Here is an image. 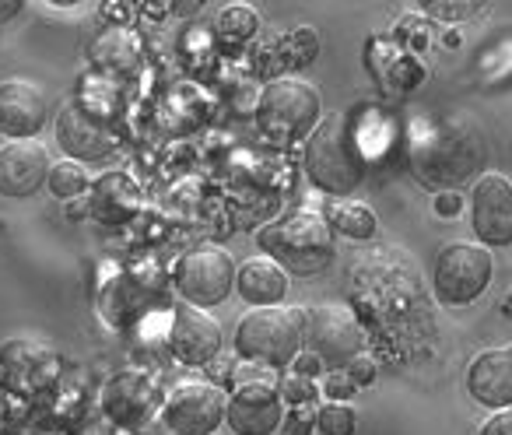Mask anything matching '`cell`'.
I'll use <instances>...</instances> for the list:
<instances>
[{
    "instance_id": "31",
    "label": "cell",
    "mask_w": 512,
    "mask_h": 435,
    "mask_svg": "<svg viewBox=\"0 0 512 435\" xmlns=\"http://www.w3.org/2000/svg\"><path fill=\"white\" fill-rule=\"evenodd\" d=\"M0 421H4V400H0Z\"/></svg>"
},
{
    "instance_id": "24",
    "label": "cell",
    "mask_w": 512,
    "mask_h": 435,
    "mask_svg": "<svg viewBox=\"0 0 512 435\" xmlns=\"http://www.w3.org/2000/svg\"><path fill=\"white\" fill-rule=\"evenodd\" d=\"M355 379L348 376L344 369H330L327 379H323V393H327V400H334V404H348V397H355Z\"/></svg>"
},
{
    "instance_id": "7",
    "label": "cell",
    "mask_w": 512,
    "mask_h": 435,
    "mask_svg": "<svg viewBox=\"0 0 512 435\" xmlns=\"http://www.w3.org/2000/svg\"><path fill=\"white\" fill-rule=\"evenodd\" d=\"M228 397L218 383L204 379H186L172 386L162 400V421L176 435H214L218 425H225Z\"/></svg>"
},
{
    "instance_id": "3",
    "label": "cell",
    "mask_w": 512,
    "mask_h": 435,
    "mask_svg": "<svg viewBox=\"0 0 512 435\" xmlns=\"http://www.w3.org/2000/svg\"><path fill=\"white\" fill-rule=\"evenodd\" d=\"M306 344V313L292 306L253 309L235 323V355L264 369H288Z\"/></svg>"
},
{
    "instance_id": "29",
    "label": "cell",
    "mask_w": 512,
    "mask_h": 435,
    "mask_svg": "<svg viewBox=\"0 0 512 435\" xmlns=\"http://www.w3.org/2000/svg\"><path fill=\"white\" fill-rule=\"evenodd\" d=\"M320 369H323V362L313 355V351H309V355H306V351H302V355L292 362V372H295V376H306V379H313Z\"/></svg>"
},
{
    "instance_id": "8",
    "label": "cell",
    "mask_w": 512,
    "mask_h": 435,
    "mask_svg": "<svg viewBox=\"0 0 512 435\" xmlns=\"http://www.w3.org/2000/svg\"><path fill=\"white\" fill-rule=\"evenodd\" d=\"M57 144L74 162H92V158L113 155L120 148V134H116L113 120L102 116V109L71 99L57 116Z\"/></svg>"
},
{
    "instance_id": "13",
    "label": "cell",
    "mask_w": 512,
    "mask_h": 435,
    "mask_svg": "<svg viewBox=\"0 0 512 435\" xmlns=\"http://www.w3.org/2000/svg\"><path fill=\"white\" fill-rule=\"evenodd\" d=\"M50 99L29 78L0 81V137L11 141H32L46 127Z\"/></svg>"
},
{
    "instance_id": "15",
    "label": "cell",
    "mask_w": 512,
    "mask_h": 435,
    "mask_svg": "<svg viewBox=\"0 0 512 435\" xmlns=\"http://www.w3.org/2000/svg\"><path fill=\"white\" fill-rule=\"evenodd\" d=\"M467 393L491 414L512 411V344L488 348L470 362Z\"/></svg>"
},
{
    "instance_id": "16",
    "label": "cell",
    "mask_w": 512,
    "mask_h": 435,
    "mask_svg": "<svg viewBox=\"0 0 512 435\" xmlns=\"http://www.w3.org/2000/svg\"><path fill=\"white\" fill-rule=\"evenodd\" d=\"M158 400L162 397H158L155 379L137 369L116 372L106 383V393H102V407L120 425H141V421H148L158 411Z\"/></svg>"
},
{
    "instance_id": "28",
    "label": "cell",
    "mask_w": 512,
    "mask_h": 435,
    "mask_svg": "<svg viewBox=\"0 0 512 435\" xmlns=\"http://www.w3.org/2000/svg\"><path fill=\"white\" fill-rule=\"evenodd\" d=\"M432 211L439 214V218H453V214L463 211V197L460 193H439V197L432 200Z\"/></svg>"
},
{
    "instance_id": "6",
    "label": "cell",
    "mask_w": 512,
    "mask_h": 435,
    "mask_svg": "<svg viewBox=\"0 0 512 435\" xmlns=\"http://www.w3.org/2000/svg\"><path fill=\"white\" fill-rule=\"evenodd\" d=\"M235 271L221 246H197V250L183 253L172 267V285L186 299V306L214 309L235 292Z\"/></svg>"
},
{
    "instance_id": "12",
    "label": "cell",
    "mask_w": 512,
    "mask_h": 435,
    "mask_svg": "<svg viewBox=\"0 0 512 435\" xmlns=\"http://www.w3.org/2000/svg\"><path fill=\"white\" fill-rule=\"evenodd\" d=\"M165 341H169V351L176 362L207 365L218 358L225 334H221V323L214 320L207 309L183 306L169 316V334H165Z\"/></svg>"
},
{
    "instance_id": "30",
    "label": "cell",
    "mask_w": 512,
    "mask_h": 435,
    "mask_svg": "<svg viewBox=\"0 0 512 435\" xmlns=\"http://www.w3.org/2000/svg\"><path fill=\"white\" fill-rule=\"evenodd\" d=\"M22 11H25L22 0H0V25L11 22V18H18Z\"/></svg>"
},
{
    "instance_id": "26",
    "label": "cell",
    "mask_w": 512,
    "mask_h": 435,
    "mask_svg": "<svg viewBox=\"0 0 512 435\" xmlns=\"http://www.w3.org/2000/svg\"><path fill=\"white\" fill-rule=\"evenodd\" d=\"M288 425H285V432L288 435H309L316 428V414L309 411V407H295L292 414H288Z\"/></svg>"
},
{
    "instance_id": "21",
    "label": "cell",
    "mask_w": 512,
    "mask_h": 435,
    "mask_svg": "<svg viewBox=\"0 0 512 435\" xmlns=\"http://www.w3.org/2000/svg\"><path fill=\"white\" fill-rule=\"evenodd\" d=\"M274 53H281L285 57V67L288 71H299V67L313 64L316 53H320V39H316L313 29H292L288 36H281L278 43H274Z\"/></svg>"
},
{
    "instance_id": "19",
    "label": "cell",
    "mask_w": 512,
    "mask_h": 435,
    "mask_svg": "<svg viewBox=\"0 0 512 435\" xmlns=\"http://www.w3.org/2000/svg\"><path fill=\"white\" fill-rule=\"evenodd\" d=\"M50 193L57 200H78L92 190V176H88L85 162H74V158H64V162H53L50 179H46Z\"/></svg>"
},
{
    "instance_id": "20",
    "label": "cell",
    "mask_w": 512,
    "mask_h": 435,
    "mask_svg": "<svg viewBox=\"0 0 512 435\" xmlns=\"http://www.w3.org/2000/svg\"><path fill=\"white\" fill-rule=\"evenodd\" d=\"M256 29H260V15H256L253 8H246V4H232V8L221 11L218 22H214V32H218V39L225 46L249 43V39L256 36Z\"/></svg>"
},
{
    "instance_id": "25",
    "label": "cell",
    "mask_w": 512,
    "mask_h": 435,
    "mask_svg": "<svg viewBox=\"0 0 512 435\" xmlns=\"http://www.w3.org/2000/svg\"><path fill=\"white\" fill-rule=\"evenodd\" d=\"M344 372H348V376L355 379V386H369V383H376V362H372L369 355L351 358V362L344 365Z\"/></svg>"
},
{
    "instance_id": "18",
    "label": "cell",
    "mask_w": 512,
    "mask_h": 435,
    "mask_svg": "<svg viewBox=\"0 0 512 435\" xmlns=\"http://www.w3.org/2000/svg\"><path fill=\"white\" fill-rule=\"evenodd\" d=\"M327 222L334 232H341V236L348 239H372L379 229L376 214H372L369 204H362V200H334V204L327 207Z\"/></svg>"
},
{
    "instance_id": "5",
    "label": "cell",
    "mask_w": 512,
    "mask_h": 435,
    "mask_svg": "<svg viewBox=\"0 0 512 435\" xmlns=\"http://www.w3.org/2000/svg\"><path fill=\"white\" fill-rule=\"evenodd\" d=\"M495 260L481 243H449L432 264V285L446 306H470L491 285Z\"/></svg>"
},
{
    "instance_id": "14",
    "label": "cell",
    "mask_w": 512,
    "mask_h": 435,
    "mask_svg": "<svg viewBox=\"0 0 512 435\" xmlns=\"http://www.w3.org/2000/svg\"><path fill=\"white\" fill-rule=\"evenodd\" d=\"M50 169L53 162L39 141L0 144V197H32V193H39L46 186Z\"/></svg>"
},
{
    "instance_id": "4",
    "label": "cell",
    "mask_w": 512,
    "mask_h": 435,
    "mask_svg": "<svg viewBox=\"0 0 512 435\" xmlns=\"http://www.w3.org/2000/svg\"><path fill=\"white\" fill-rule=\"evenodd\" d=\"M253 113L264 137H271L278 144H299L309 141L313 130L323 123V102L309 81L285 74V78H274L260 92Z\"/></svg>"
},
{
    "instance_id": "1",
    "label": "cell",
    "mask_w": 512,
    "mask_h": 435,
    "mask_svg": "<svg viewBox=\"0 0 512 435\" xmlns=\"http://www.w3.org/2000/svg\"><path fill=\"white\" fill-rule=\"evenodd\" d=\"M306 172L323 193L337 200H351V193L365 179L362 144L355 134V120L348 113H330L306 141Z\"/></svg>"
},
{
    "instance_id": "11",
    "label": "cell",
    "mask_w": 512,
    "mask_h": 435,
    "mask_svg": "<svg viewBox=\"0 0 512 435\" xmlns=\"http://www.w3.org/2000/svg\"><path fill=\"white\" fill-rule=\"evenodd\" d=\"M470 229L484 250L512 246V183L502 172H484L470 190Z\"/></svg>"
},
{
    "instance_id": "23",
    "label": "cell",
    "mask_w": 512,
    "mask_h": 435,
    "mask_svg": "<svg viewBox=\"0 0 512 435\" xmlns=\"http://www.w3.org/2000/svg\"><path fill=\"white\" fill-rule=\"evenodd\" d=\"M278 390H281V397H285V404H292V407H309L316 400V386H313V379H306V376H285V383H278Z\"/></svg>"
},
{
    "instance_id": "2",
    "label": "cell",
    "mask_w": 512,
    "mask_h": 435,
    "mask_svg": "<svg viewBox=\"0 0 512 435\" xmlns=\"http://www.w3.org/2000/svg\"><path fill=\"white\" fill-rule=\"evenodd\" d=\"M256 246L288 274H320L334 260V229L320 211H292L256 232Z\"/></svg>"
},
{
    "instance_id": "17",
    "label": "cell",
    "mask_w": 512,
    "mask_h": 435,
    "mask_svg": "<svg viewBox=\"0 0 512 435\" xmlns=\"http://www.w3.org/2000/svg\"><path fill=\"white\" fill-rule=\"evenodd\" d=\"M288 271L271 257H253L235 271V292L242 302L256 309H274L288 295Z\"/></svg>"
},
{
    "instance_id": "22",
    "label": "cell",
    "mask_w": 512,
    "mask_h": 435,
    "mask_svg": "<svg viewBox=\"0 0 512 435\" xmlns=\"http://www.w3.org/2000/svg\"><path fill=\"white\" fill-rule=\"evenodd\" d=\"M355 428H358L355 407L327 400V404L316 411V432L320 435H355Z\"/></svg>"
},
{
    "instance_id": "9",
    "label": "cell",
    "mask_w": 512,
    "mask_h": 435,
    "mask_svg": "<svg viewBox=\"0 0 512 435\" xmlns=\"http://www.w3.org/2000/svg\"><path fill=\"white\" fill-rule=\"evenodd\" d=\"M285 418V397L271 383V376H253L235 383L225 411V425L235 435H274L285 425Z\"/></svg>"
},
{
    "instance_id": "10",
    "label": "cell",
    "mask_w": 512,
    "mask_h": 435,
    "mask_svg": "<svg viewBox=\"0 0 512 435\" xmlns=\"http://www.w3.org/2000/svg\"><path fill=\"white\" fill-rule=\"evenodd\" d=\"M306 344L323 365L344 369L351 358L362 355V330L351 309L344 306H309L306 309Z\"/></svg>"
},
{
    "instance_id": "27",
    "label": "cell",
    "mask_w": 512,
    "mask_h": 435,
    "mask_svg": "<svg viewBox=\"0 0 512 435\" xmlns=\"http://www.w3.org/2000/svg\"><path fill=\"white\" fill-rule=\"evenodd\" d=\"M477 435H512V411H495Z\"/></svg>"
}]
</instances>
